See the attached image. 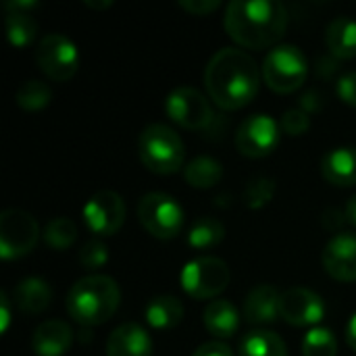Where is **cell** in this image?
Returning a JSON list of instances; mask_svg holds the SVG:
<instances>
[{"label":"cell","mask_w":356,"mask_h":356,"mask_svg":"<svg viewBox=\"0 0 356 356\" xmlns=\"http://www.w3.org/2000/svg\"><path fill=\"white\" fill-rule=\"evenodd\" d=\"M204 83L211 100L223 111L244 108L261 88L257 60L240 48H221L207 65Z\"/></svg>","instance_id":"6da1fadb"},{"label":"cell","mask_w":356,"mask_h":356,"mask_svg":"<svg viewBox=\"0 0 356 356\" xmlns=\"http://www.w3.org/2000/svg\"><path fill=\"white\" fill-rule=\"evenodd\" d=\"M288 29V8L275 0H234L225 8V31L244 48H269Z\"/></svg>","instance_id":"7a4b0ae2"},{"label":"cell","mask_w":356,"mask_h":356,"mask_svg":"<svg viewBox=\"0 0 356 356\" xmlns=\"http://www.w3.org/2000/svg\"><path fill=\"white\" fill-rule=\"evenodd\" d=\"M121 305V290L108 275H86L77 280L67 296V311L79 325L106 323Z\"/></svg>","instance_id":"3957f363"},{"label":"cell","mask_w":356,"mask_h":356,"mask_svg":"<svg viewBox=\"0 0 356 356\" xmlns=\"http://www.w3.org/2000/svg\"><path fill=\"white\" fill-rule=\"evenodd\" d=\"M138 154L148 171L156 175H171L184 167L186 146L173 127L152 123L146 125L138 138Z\"/></svg>","instance_id":"277c9868"},{"label":"cell","mask_w":356,"mask_h":356,"mask_svg":"<svg viewBox=\"0 0 356 356\" xmlns=\"http://www.w3.org/2000/svg\"><path fill=\"white\" fill-rule=\"evenodd\" d=\"M261 75L273 92L292 94L307 81L309 63L300 48L292 44H280L263 58Z\"/></svg>","instance_id":"5b68a950"},{"label":"cell","mask_w":356,"mask_h":356,"mask_svg":"<svg viewBox=\"0 0 356 356\" xmlns=\"http://www.w3.org/2000/svg\"><path fill=\"white\" fill-rule=\"evenodd\" d=\"M138 219L150 236L159 240H173L184 229L186 213L173 196L150 192L138 202Z\"/></svg>","instance_id":"8992f818"},{"label":"cell","mask_w":356,"mask_h":356,"mask_svg":"<svg viewBox=\"0 0 356 356\" xmlns=\"http://www.w3.org/2000/svg\"><path fill=\"white\" fill-rule=\"evenodd\" d=\"M181 288L196 300L217 298L229 284L232 273L225 261L217 257H198L181 269Z\"/></svg>","instance_id":"52a82bcc"},{"label":"cell","mask_w":356,"mask_h":356,"mask_svg":"<svg viewBox=\"0 0 356 356\" xmlns=\"http://www.w3.org/2000/svg\"><path fill=\"white\" fill-rule=\"evenodd\" d=\"M35 63L52 81H67L79 69V52L67 35L48 33L35 48Z\"/></svg>","instance_id":"ba28073f"},{"label":"cell","mask_w":356,"mask_h":356,"mask_svg":"<svg viewBox=\"0 0 356 356\" xmlns=\"http://www.w3.org/2000/svg\"><path fill=\"white\" fill-rule=\"evenodd\" d=\"M40 238L35 219L19 209H6L0 215V257L4 261L29 254Z\"/></svg>","instance_id":"9c48e42d"},{"label":"cell","mask_w":356,"mask_h":356,"mask_svg":"<svg viewBox=\"0 0 356 356\" xmlns=\"http://www.w3.org/2000/svg\"><path fill=\"white\" fill-rule=\"evenodd\" d=\"M165 111L171 121L186 129H204L215 119L209 98L190 86L175 88L165 100Z\"/></svg>","instance_id":"30bf717a"},{"label":"cell","mask_w":356,"mask_h":356,"mask_svg":"<svg viewBox=\"0 0 356 356\" xmlns=\"http://www.w3.org/2000/svg\"><path fill=\"white\" fill-rule=\"evenodd\" d=\"M282 140V125L271 115H252L238 127L236 146L248 159L269 156Z\"/></svg>","instance_id":"8fae6325"},{"label":"cell","mask_w":356,"mask_h":356,"mask_svg":"<svg viewBox=\"0 0 356 356\" xmlns=\"http://www.w3.org/2000/svg\"><path fill=\"white\" fill-rule=\"evenodd\" d=\"M125 202L117 192L102 190L96 192L86 204H83V221L88 229L96 236H113L117 234L125 223Z\"/></svg>","instance_id":"7c38bea8"},{"label":"cell","mask_w":356,"mask_h":356,"mask_svg":"<svg viewBox=\"0 0 356 356\" xmlns=\"http://www.w3.org/2000/svg\"><path fill=\"white\" fill-rule=\"evenodd\" d=\"M280 315L296 327H317L325 317V302L309 288H290L282 294Z\"/></svg>","instance_id":"4fadbf2b"},{"label":"cell","mask_w":356,"mask_h":356,"mask_svg":"<svg viewBox=\"0 0 356 356\" xmlns=\"http://www.w3.org/2000/svg\"><path fill=\"white\" fill-rule=\"evenodd\" d=\"M323 267L338 282H356V234H336L323 248Z\"/></svg>","instance_id":"5bb4252c"},{"label":"cell","mask_w":356,"mask_h":356,"mask_svg":"<svg viewBox=\"0 0 356 356\" xmlns=\"http://www.w3.org/2000/svg\"><path fill=\"white\" fill-rule=\"evenodd\" d=\"M106 356H152V338L138 323H123L106 340Z\"/></svg>","instance_id":"9a60e30c"},{"label":"cell","mask_w":356,"mask_h":356,"mask_svg":"<svg viewBox=\"0 0 356 356\" xmlns=\"http://www.w3.org/2000/svg\"><path fill=\"white\" fill-rule=\"evenodd\" d=\"M280 302H282V294L273 286L261 284V286L252 288L250 294L246 296L244 317L252 325L275 323L277 317H282L280 315Z\"/></svg>","instance_id":"2e32d148"},{"label":"cell","mask_w":356,"mask_h":356,"mask_svg":"<svg viewBox=\"0 0 356 356\" xmlns=\"http://www.w3.org/2000/svg\"><path fill=\"white\" fill-rule=\"evenodd\" d=\"M73 344V332L65 321L50 319L35 327L31 348L38 356H63Z\"/></svg>","instance_id":"e0dca14e"},{"label":"cell","mask_w":356,"mask_h":356,"mask_svg":"<svg viewBox=\"0 0 356 356\" xmlns=\"http://www.w3.org/2000/svg\"><path fill=\"white\" fill-rule=\"evenodd\" d=\"M323 177L340 188L356 186V148H334L321 161Z\"/></svg>","instance_id":"ac0fdd59"},{"label":"cell","mask_w":356,"mask_h":356,"mask_svg":"<svg viewBox=\"0 0 356 356\" xmlns=\"http://www.w3.org/2000/svg\"><path fill=\"white\" fill-rule=\"evenodd\" d=\"M13 300L25 315H38L48 309L52 300V288L42 277H25L13 290Z\"/></svg>","instance_id":"d6986e66"},{"label":"cell","mask_w":356,"mask_h":356,"mask_svg":"<svg viewBox=\"0 0 356 356\" xmlns=\"http://www.w3.org/2000/svg\"><path fill=\"white\" fill-rule=\"evenodd\" d=\"M204 327L211 336L219 340L232 338L240 327V313L229 300H211L204 309Z\"/></svg>","instance_id":"ffe728a7"},{"label":"cell","mask_w":356,"mask_h":356,"mask_svg":"<svg viewBox=\"0 0 356 356\" xmlns=\"http://www.w3.org/2000/svg\"><path fill=\"white\" fill-rule=\"evenodd\" d=\"M325 42L330 52L340 60L356 58V21L350 17H338L327 25Z\"/></svg>","instance_id":"44dd1931"},{"label":"cell","mask_w":356,"mask_h":356,"mask_svg":"<svg viewBox=\"0 0 356 356\" xmlns=\"http://www.w3.org/2000/svg\"><path fill=\"white\" fill-rule=\"evenodd\" d=\"M184 319V305L177 296H154L146 305V321L154 330H173Z\"/></svg>","instance_id":"7402d4cb"},{"label":"cell","mask_w":356,"mask_h":356,"mask_svg":"<svg viewBox=\"0 0 356 356\" xmlns=\"http://www.w3.org/2000/svg\"><path fill=\"white\" fill-rule=\"evenodd\" d=\"M238 356H288V348L275 332L254 330L240 340Z\"/></svg>","instance_id":"603a6c76"},{"label":"cell","mask_w":356,"mask_h":356,"mask_svg":"<svg viewBox=\"0 0 356 356\" xmlns=\"http://www.w3.org/2000/svg\"><path fill=\"white\" fill-rule=\"evenodd\" d=\"M184 177L192 188H213L221 181L223 177V167L217 159L213 156H196L194 161H190L184 169Z\"/></svg>","instance_id":"cb8c5ba5"},{"label":"cell","mask_w":356,"mask_h":356,"mask_svg":"<svg viewBox=\"0 0 356 356\" xmlns=\"http://www.w3.org/2000/svg\"><path fill=\"white\" fill-rule=\"evenodd\" d=\"M223 238H225V225L219 219L200 217L188 234V244L194 250H209L219 246Z\"/></svg>","instance_id":"d4e9b609"},{"label":"cell","mask_w":356,"mask_h":356,"mask_svg":"<svg viewBox=\"0 0 356 356\" xmlns=\"http://www.w3.org/2000/svg\"><path fill=\"white\" fill-rule=\"evenodd\" d=\"M38 33V21L25 10H6V35L15 48H25Z\"/></svg>","instance_id":"484cf974"},{"label":"cell","mask_w":356,"mask_h":356,"mask_svg":"<svg viewBox=\"0 0 356 356\" xmlns=\"http://www.w3.org/2000/svg\"><path fill=\"white\" fill-rule=\"evenodd\" d=\"M15 100L23 111H42L44 106L50 104L52 90L48 83H44L40 79H27L17 88Z\"/></svg>","instance_id":"4316f807"},{"label":"cell","mask_w":356,"mask_h":356,"mask_svg":"<svg viewBox=\"0 0 356 356\" xmlns=\"http://www.w3.org/2000/svg\"><path fill=\"white\" fill-rule=\"evenodd\" d=\"M44 244L52 250H67L77 240V225L67 217H56L44 227Z\"/></svg>","instance_id":"83f0119b"},{"label":"cell","mask_w":356,"mask_h":356,"mask_svg":"<svg viewBox=\"0 0 356 356\" xmlns=\"http://www.w3.org/2000/svg\"><path fill=\"white\" fill-rule=\"evenodd\" d=\"M338 340L327 327H313L302 338V356H336Z\"/></svg>","instance_id":"f1b7e54d"},{"label":"cell","mask_w":356,"mask_h":356,"mask_svg":"<svg viewBox=\"0 0 356 356\" xmlns=\"http://www.w3.org/2000/svg\"><path fill=\"white\" fill-rule=\"evenodd\" d=\"M273 196H275V181L271 177H265V175L250 179L246 186V192H244L246 207H250L254 211L267 207L273 200Z\"/></svg>","instance_id":"f546056e"},{"label":"cell","mask_w":356,"mask_h":356,"mask_svg":"<svg viewBox=\"0 0 356 356\" xmlns=\"http://www.w3.org/2000/svg\"><path fill=\"white\" fill-rule=\"evenodd\" d=\"M79 263L86 269H90V271H96V269L104 267L108 263V250H106V246L100 240L86 242L83 248L79 250Z\"/></svg>","instance_id":"4dcf8cb0"},{"label":"cell","mask_w":356,"mask_h":356,"mask_svg":"<svg viewBox=\"0 0 356 356\" xmlns=\"http://www.w3.org/2000/svg\"><path fill=\"white\" fill-rule=\"evenodd\" d=\"M280 125L288 136L298 138V136H305L311 129V117H309V113L305 108H290V111L284 113Z\"/></svg>","instance_id":"1f68e13d"},{"label":"cell","mask_w":356,"mask_h":356,"mask_svg":"<svg viewBox=\"0 0 356 356\" xmlns=\"http://www.w3.org/2000/svg\"><path fill=\"white\" fill-rule=\"evenodd\" d=\"M179 6L190 15L204 17V15H211L213 10H217L221 6V2L219 0H179Z\"/></svg>","instance_id":"d6a6232c"},{"label":"cell","mask_w":356,"mask_h":356,"mask_svg":"<svg viewBox=\"0 0 356 356\" xmlns=\"http://www.w3.org/2000/svg\"><path fill=\"white\" fill-rule=\"evenodd\" d=\"M338 96L356 108V71L346 73L340 81H338Z\"/></svg>","instance_id":"836d02e7"},{"label":"cell","mask_w":356,"mask_h":356,"mask_svg":"<svg viewBox=\"0 0 356 356\" xmlns=\"http://www.w3.org/2000/svg\"><path fill=\"white\" fill-rule=\"evenodd\" d=\"M192 356H234V350L225 342H207Z\"/></svg>","instance_id":"e575fe53"},{"label":"cell","mask_w":356,"mask_h":356,"mask_svg":"<svg viewBox=\"0 0 356 356\" xmlns=\"http://www.w3.org/2000/svg\"><path fill=\"white\" fill-rule=\"evenodd\" d=\"M35 6H38L35 0H8V2H4V10H25V13H31Z\"/></svg>","instance_id":"d590c367"},{"label":"cell","mask_w":356,"mask_h":356,"mask_svg":"<svg viewBox=\"0 0 356 356\" xmlns=\"http://www.w3.org/2000/svg\"><path fill=\"white\" fill-rule=\"evenodd\" d=\"M8 321H10V311H8V298L2 292L0 294V332L4 334L8 330Z\"/></svg>","instance_id":"8d00e7d4"},{"label":"cell","mask_w":356,"mask_h":356,"mask_svg":"<svg viewBox=\"0 0 356 356\" xmlns=\"http://www.w3.org/2000/svg\"><path fill=\"white\" fill-rule=\"evenodd\" d=\"M346 340H348L350 348L356 353V313L350 317V321L346 325Z\"/></svg>","instance_id":"74e56055"},{"label":"cell","mask_w":356,"mask_h":356,"mask_svg":"<svg viewBox=\"0 0 356 356\" xmlns=\"http://www.w3.org/2000/svg\"><path fill=\"white\" fill-rule=\"evenodd\" d=\"M344 217H346V221L348 223H353L356 225V194L346 202V209H344Z\"/></svg>","instance_id":"f35d334b"},{"label":"cell","mask_w":356,"mask_h":356,"mask_svg":"<svg viewBox=\"0 0 356 356\" xmlns=\"http://www.w3.org/2000/svg\"><path fill=\"white\" fill-rule=\"evenodd\" d=\"M83 4H86V6H90V8H96V10L100 8V10H102V8H108V6H113V0H104V2H94V0H83Z\"/></svg>","instance_id":"ab89813d"}]
</instances>
